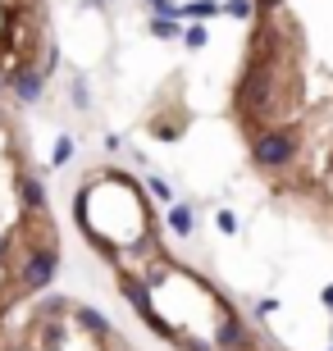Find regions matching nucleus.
<instances>
[{
    "label": "nucleus",
    "mask_w": 333,
    "mask_h": 351,
    "mask_svg": "<svg viewBox=\"0 0 333 351\" xmlns=\"http://www.w3.org/2000/svg\"><path fill=\"white\" fill-rule=\"evenodd\" d=\"M274 311H279V301H274V297H265V301H256V315H260V319H265V315H274Z\"/></svg>",
    "instance_id": "nucleus-20"
},
{
    "label": "nucleus",
    "mask_w": 333,
    "mask_h": 351,
    "mask_svg": "<svg viewBox=\"0 0 333 351\" xmlns=\"http://www.w3.org/2000/svg\"><path fill=\"white\" fill-rule=\"evenodd\" d=\"M179 347L183 351H219V347H210V342H201V338H179Z\"/></svg>",
    "instance_id": "nucleus-19"
},
{
    "label": "nucleus",
    "mask_w": 333,
    "mask_h": 351,
    "mask_svg": "<svg viewBox=\"0 0 333 351\" xmlns=\"http://www.w3.org/2000/svg\"><path fill=\"white\" fill-rule=\"evenodd\" d=\"M146 5H151V0H146Z\"/></svg>",
    "instance_id": "nucleus-24"
},
{
    "label": "nucleus",
    "mask_w": 333,
    "mask_h": 351,
    "mask_svg": "<svg viewBox=\"0 0 333 351\" xmlns=\"http://www.w3.org/2000/svg\"><path fill=\"white\" fill-rule=\"evenodd\" d=\"M320 301H324V311H333V283L324 287V297H320Z\"/></svg>",
    "instance_id": "nucleus-21"
},
{
    "label": "nucleus",
    "mask_w": 333,
    "mask_h": 351,
    "mask_svg": "<svg viewBox=\"0 0 333 351\" xmlns=\"http://www.w3.org/2000/svg\"><path fill=\"white\" fill-rule=\"evenodd\" d=\"M5 251H10V233L0 228V261H5Z\"/></svg>",
    "instance_id": "nucleus-22"
},
{
    "label": "nucleus",
    "mask_w": 333,
    "mask_h": 351,
    "mask_svg": "<svg viewBox=\"0 0 333 351\" xmlns=\"http://www.w3.org/2000/svg\"><path fill=\"white\" fill-rule=\"evenodd\" d=\"M69 101H73L78 110H87V105H91V91H87V82H82V78H78L73 87H69Z\"/></svg>",
    "instance_id": "nucleus-17"
},
{
    "label": "nucleus",
    "mask_w": 333,
    "mask_h": 351,
    "mask_svg": "<svg viewBox=\"0 0 333 351\" xmlns=\"http://www.w3.org/2000/svg\"><path fill=\"white\" fill-rule=\"evenodd\" d=\"M0 91H10V78H5V73H0Z\"/></svg>",
    "instance_id": "nucleus-23"
},
{
    "label": "nucleus",
    "mask_w": 333,
    "mask_h": 351,
    "mask_svg": "<svg viewBox=\"0 0 333 351\" xmlns=\"http://www.w3.org/2000/svg\"><path fill=\"white\" fill-rule=\"evenodd\" d=\"M55 274H60V247L41 242V247H32L23 261L14 265V283H19V292L32 297V292H46L55 283Z\"/></svg>",
    "instance_id": "nucleus-2"
},
{
    "label": "nucleus",
    "mask_w": 333,
    "mask_h": 351,
    "mask_svg": "<svg viewBox=\"0 0 333 351\" xmlns=\"http://www.w3.org/2000/svg\"><path fill=\"white\" fill-rule=\"evenodd\" d=\"M10 91H14V96H19L23 105H37V101H41V91H46V73H41L37 64L14 69V73H10Z\"/></svg>",
    "instance_id": "nucleus-4"
},
{
    "label": "nucleus",
    "mask_w": 333,
    "mask_h": 351,
    "mask_svg": "<svg viewBox=\"0 0 333 351\" xmlns=\"http://www.w3.org/2000/svg\"><path fill=\"white\" fill-rule=\"evenodd\" d=\"M19 201H23L27 215H46V182L32 178V173H19Z\"/></svg>",
    "instance_id": "nucleus-6"
},
{
    "label": "nucleus",
    "mask_w": 333,
    "mask_h": 351,
    "mask_svg": "<svg viewBox=\"0 0 333 351\" xmlns=\"http://www.w3.org/2000/svg\"><path fill=\"white\" fill-rule=\"evenodd\" d=\"M37 315H41V319H60V315H69V297H46Z\"/></svg>",
    "instance_id": "nucleus-16"
},
{
    "label": "nucleus",
    "mask_w": 333,
    "mask_h": 351,
    "mask_svg": "<svg viewBox=\"0 0 333 351\" xmlns=\"http://www.w3.org/2000/svg\"><path fill=\"white\" fill-rule=\"evenodd\" d=\"M69 315H73V324L82 328V333H91V338H110V319H105L101 311H91V306H69Z\"/></svg>",
    "instance_id": "nucleus-7"
},
{
    "label": "nucleus",
    "mask_w": 333,
    "mask_h": 351,
    "mask_svg": "<svg viewBox=\"0 0 333 351\" xmlns=\"http://www.w3.org/2000/svg\"><path fill=\"white\" fill-rule=\"evenodd\" d=\"M151 32H155L160 41H174V37H183L179 19H165V14H151Z\"/></svg>",
    "instance_id": "nucleus-11"
},
{
    "label": "nucleus",
    "mask_w": 333,
    "mask_h": 351,
    "mask_svg": "<svg viewBox=\"0 0 333 351\" xmlns=\"http://www.w3.org/2000/svg\"><path fill=\"white\" fill-rule=\"evenodd\" d=\"M37 338H41V351H65L69 347V328L60 324V319H41Z\"/></svg>",
    "instance_id": "nucleus-8"
},
{
    "label": "nucleus",
    "mask_w": 333,
    "mask_h": 351,
    "mask_svg": "<svg viewBox=\"0 0 333 351\" xmlns=\"http://www.w3.org/2000/svg\"><path fill=\"white\" fill-rule=\"evenodd\" d=\"M219 10L229 14V19H256V0H224V5H219Z\"/></svg>",
    "instance_id": "nucleus-12"
},
{
    "label": "nucleus",
    "mask_w": 333,
    "mask_h": 351,
    "mask_svg": "<svg viewBox=\"0 0 333 351\" xmlns=\"http://www.w3.org/2000/svg\"><path fill=\"white\" fill-rule=\"evenodd\" d=\"M215 347L219 351H256V338L246 333V324L238 319V311H219V328H215Z\"/></svg>",
    "instance_id": "nucleus-3"
},
{
    "label": "nucleus",
    "mask_w": 333,
    "mask_h": 351,
    "mask_svg": "<svg viewBox=\"0 0 333 351\" xmlns=\"http://www.w3.org/2000/svg\"><path fill=\"white\" fill-rule=\"evenodd\" d=\"M329 351H333V347H329Z\"/></svg>",
    "instance_id": "nucleus-25"
},
{
    "label": "nucleus",
    "mask_w": 333,
    "mask_h": 351,
    "mask_svg": "<svg viewBox=\"0 0 333 351\" xmlns=\"http://www.w3.org/2000/svg\"><path fill=\"white\" fill-rule=\"evenodd\" d=\"M297 156H301V146H297V132L292 128H260L251 137V165L265 173H283L292 169Z\"/></svg>",
    "instance_id": "nucleus-1"
},
{
    "label": "nucleus",
    "mask_w": 333,
    "mask_h": 351,
    "mask_svg": "<svg viewBox=\"0 0 333 351\" xmlns=\"http://www.w3.org/2000/svg\"><path fill=\"white\" fill-rule=\"evenodd\" d=\"M215 228H219L224 237H233V233H238V219H233V210H219V215H215Z\"/></svg>",
    "instance_id": "nucleus-18"
},
{
    "label": "nucleus",
    "mask_w": 333,
    "mask_h": 351,
    "mask_svg": "<svg viewBox=\"0 0 333 351\" xmlns=\"http://www.w3.org/2000/svg\"><path fill=\"white\" fill-rule=\"evenodd\" d=\"M219 0H192V5H179V19H192V23H210V19H219Z\"/></svg>",
    "instance_id": "nucleus-10"
},
{
    "label": "nucleus",
    "mask_w": 333,
    "mask_h": 351,
    "mask_svg": "<svg viewBox=\"0 0 333 351\" xmlns=\"http://www.w3.org/2000/svg\"><path fill=\"white\" fill-rule=\"evenodd\" d=\"M169 228H174L179 237H192V228H196V210L187 206V201H174V206H169Z\"/></svg>",
    "instance_id": "nucleus-9"
},
{
    "label": "nucleus",
    "mask_w": 333,
    "mask_h": 351,
    "mask_svg": "<svg viewBox=\"0 0 333 351\" xmlns=\"http://www.w3.org/2000/svg\"><path fill=\"white\" fill-rule=\"evenodd\" d=\"M146 192L155 196V201H165V206H174V187H169L160 173H146Z\"/></svg>",
    "instance_id": "nucleus-13"
},
{
    "label": "nucleus",
    "mask_w": 333,
    "mask_h": 351,
    "mask_svg": "<svg viewBox=\"0 0 333 351\" xmlns=\"http://www.w3.org/2000/svg\"><path fill=\"white\" fill-rule=\"evenodd\" d=\"M205 41H210V32H205V23H187V27H183V46H192V51H201Z\"/></svg>",
    "instance_id": "nucleus-15"
},
{
    "label": "nucleus",
    "mask_w": 333,
    "mask_h": 351,
    "mask_svg": "<svg viewBox=\"0 0 333 351\" xmlns=\"http://www.w3.org/2000/svg\"><path fill=\"white\" fill-rule=\"evenodd\" d=\"M115 283H119V292H124V297H128V306L133 311H151V287H146V278H141V274H133V269H119L115 265Z\"/></svg>",
    "instance_id": "nucleus-5"
},
{
    "label": "nucleus",
    "mask_w": 333,
    "mask_h": 351,
    "mask_svg": "<svg viewBox=\"0 0 333 351\" xmlns=\"http://www.w3.org/2000/svg\"><path fill=\"white\" fill-rule=\"evenodd\" d=\"M69 160H73V137H69V132H65V137H60V142H55V156H51V169H65Z\"/></svg>",
    "instance_id": "nucleus-14"
}]
</instances>
